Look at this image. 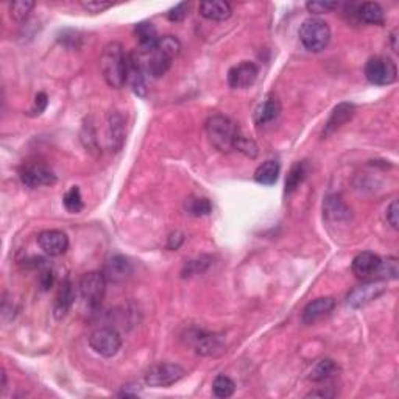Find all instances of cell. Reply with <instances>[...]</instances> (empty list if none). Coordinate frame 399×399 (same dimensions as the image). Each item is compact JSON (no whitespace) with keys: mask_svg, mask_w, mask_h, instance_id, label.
Instances as JSON below:
<instances>
[{"mask_svg":"<svg viewBox=\"0 0 399 399\" xmlns=\"http://www.w3.org/2000/svg\"><path fill=\"white\" fill-rule=\"evenodd\" d=\"M127 61L125 53L120 42L112 41L106 44L102 58H100V69L106 84L112 89H120L127 83Z\"/></svg>","mask_w":399,"mask_h":399,"instance_id":"obj_1","label":"cell"},{"mask_svg":"<svg viewBox=\"0 0 399 399\" xmlns=\"http://www.w3.org/2000/svg\"><path fill=\"white\" fill-rule=\"evenodd\" d=\"M179 50H181V42L175 36L159 38L156 47L150 53H147L149 58L144 64L145 74H149L153 78L166 75V72L170 69L173 60L179 55Z\"/></svg>","mask_w":399,"mask_h":399,"instance_id":"obj_2","label":"cell"},{"mask_svg":"<svg viewBox=\"0 0 399 399\" xmlns=\"http://www.w3.org/2000/svg\"><path fill=\"white\" fill-rule=\"evenodd\" d=\"M206 134L211 144L220 151L233 150L234 139L237 138L239 127L223 114H214L206 120Z\"/></svg>","mask_w":399,"mask_h":399,"instance_id":"obj_3","label":"cell"},{"mask_svg":"<svg viewBox=\"0 0 399 399\" xmlns=\"http://www.w3.org/2000/svg\"><path fill=\"white\" fill-rule=\"evenodd\" d=\"M298 36H300L301 44L307 50L318 53L329 46L331 28L328 25V22H324L323 19L309 18L306 21H303L300 31H298Z\"/></svg>","mask_w":399,"mask_h":399,"instance_id":"obj_4","label":"cell"},{"mask_svg":"<svg viewBox=\"0 0 399 399\" xmlns=\"http://www.w3.org/2000/svg\"><path fill=\"white\" fill-rule=\"evenodd\" d=\"M365 77L376 86H389L398 78L396 63L389 56H374L365 64Z\"/></svg>","mask_w":399,"mask_h":399,"instance_id":"obj_5","label":"cell"},{"mask_svg":"<svg viewBox=\"0 0 399 399\" xmlns=\"http://www.w3.org/2000/svg\"><path fill=\"white\" fill-rule=\"evenodd\" d=\"M106 284H108V281L105 279V274L102 272H89L83 274L78 289H80V295L89 307L97 309L102 305Z\"/></svg>","mask_w":399,"mask_h":399,"instance_id":"obj_6","label":"cell"},{"mask_svg":"<svg viewBox=\"0 0 399 399\" xmlns=\"http://www.w3.org/2000/svg\"><path fill=\"white\" fill-rule=\"evenodd\" d=\"M21 181L24 186L36 189L41 186H52L56 183V175L47 164L39 161L25 162L21 168Z\"/></svg>","mask_w":399,"mask_h":399,"instance_id":"obj_7","label":"cell"},{"mask_svg":"<svg viewBox=\"0 0 399 399\" xmlns=\"http://www.w3.org/2000/svg\"><path fill=\"white\" fill-rule=\"evenodd\" d=\"M89 346L92 348L94 352L100 354L103 357L116 356L122 348V337L112 328H100L95 329L89 335Z\"/></svg>","mask_w":399,"mask_h":399,"instance_id":"obj_8","label":"cell"},{"mask_svg":"<svg viewBox=\"0 0 399 399\" xmlns=\"http://www.w3.org/2000/svg\"><path fill=\"white\" fill-rule=\"evenodd\" d=\"M184 374H186L184 368L177 363H158L151 367L145 374V384L155 387V389H161V387L175 384L184 378Z\"/></svg>","mask_w":399,"mask_h":399,"instance_id":"obj_9","label":"cell"},{"mask_svg":"<svg viewBox=\"0 0 399 399\" xmlns=\"http://www.w3.org/2000/svg\"><path fill=\"white\" fill-rule=\"evenodd\" d=\"M385 290L387 287L382 281L379 279L370 281V283H365L362 285H359V287L352 289L346 296V303L352 309H361L370 305L372 301L378 300L382 294H385Z\"/></svg>","mask_w":399,"mask_h":399,"instance_id":"obj_10","label":"cell"},{"mask_svg":"<svg viewBox=\"0 0 399 399\" xmlns=\"http://www.w3.org/2000/svg\"><path fill=\"white\" fill-rule=\"evenodd\" d=\"M145 69L140 61L139 52L128 53L127 61V81H130L133 92L139 97H147V84H145Z\"/></svg>","mask_w":399,"mask_h":399,"instance_id":"obj_11","label":"cell"},{"mask_svg":"<svg viewBox=\"0 0 399 399\" xmlns=\"http://www.w3.org/2000/svg\"><path fill=\"white\" fill-rule=\"evenodd\" d=\"M257 75H259V67L253 61H244L228 72V84L233 89H246L255 84Z\"/></svg>","mask_w":399,"mask_h":399,"instance_id":"obj_12","label":"cell"},{"mask_svg":"<svg viewBox=\"0 0 399 399\" xmlns=\"http://www.w3.org/2000/svg\"><path fill=\"white\" fill-rule=\"evenodd\" d=\"M382 266V259L374 255L372 251H363L354 257L351 263L352 273L356 274L359 279H370L378 276L379 278V270Z\"/></svg>","mask_w":399,"mask_h":399,"instance_id":"obj_13","label":"cell"},{"mask_svg":"<svg viewBox=\"0 0 399 399\" xmlns=\"http://www.w3.org/2000/svg\"><path fill=\"white\" fill-rule=\"evenodd\" d=\"M38 245L47 256H61L69 246V239L66 233L60 229H47L38 235Z\"/></svg>","mask_w":399,"mask_h":399,"instance_id":"obj_14","label":"cell"},{"mask_svg":"<svg viewBox=\"0 0 399 399\" xmlns=\"http://www.w3.org/2000/svg\"><path fill=\"white\" fill-rule=\"evenodd\" d=\"M102 273L105 274V279L108 281V283L120 284L131 276L133 267L131 262L128 261L125 256L116 255L105 262Z\"/></svg>","mask_w":399,"mask_h":399,"instance_id":"obj_15","label":"cell"},{"mask_svg":"<svg viewBox=\"0 0 399 399\" xmlns=\"http://www.w3.org/2000/svg\"><path fill=\"white\" fill-rule=\"evenodd\" d=\"M334 306H335V301L333 300V298H329V296L317 298V300L309 303V305L305 307V311H303V317H301L303 323L305 324L317 323L318 320L329 316V313L333 312Z\"/></svg>","mask_w":399,"mask_h":399,"instance_id":"obj_16","label":"cell"},{"mask_svg":"<svg viewBox=\"0 0 399 399\" xmlns=\"http://www.w3.org/2000/svg\"><path fill=\"white\" fill-rule=\"evenodd\" d=\"M134 36H136L139 44L138 52L142 55L150 53L159 41L158 30H156V27L151 24V22H139V24L134 27Z\"/></svg>","mask_w":399,"mask_h":399,"instance_id":"obj_17","label":"cell"},{"mask_svg":"<svg viewBox=\"0 0 399 399\" xmlns=\"http://www.w3.org/2000/svg\"><path fill=\"white\" fill-rule=\"evenodd\" d=\"M75 301V292H74V285L69 279H64L63 283L60 285L58 295H56L55 300V306H53V316L56 320H63L67 312L70 311L72 305Z\"/></svg>","mask_w":399,"mask_h":399,"instance_id":"obj_18","label":"cell"},{"mask_svg":"<svg viewBox=\"0 0 399 399\" xmlns=\"http://www.w3.org/2000/svg\"><path fill=\"white\" fill-rule=\"evenodd\" d=\"M108 147L111 151H120L125 142V122L119 112H110L108 116Z\"/></svg>","mask_w":399,"mask_h":399,"instance_id":"obj_19","label":"cell"},{"mask_svg":"<svg viewBox=\"0 0 399 399\" xmlns=\"http://www.w3.org/2000/svg\"><path fill=\"white\" fill-rule=\"evenodd\" d=\"M323 214L328 220L346 222L351 218V209L339 195H328L323 203Z\"/></svg>","mask_w":399,"mask_h":399,"instance_id":"obj_20","label":"cell"},{"mask_svg":"<svg viewBox=\"0 0 399 399\" xmlns=\"http://www.w3.org/2000/svg\"><path fill=\"white\" fill-rule=\"evenodd\" d=\"M200 14L207 21L223 22L231 18L233 8L228 2L223 0H209V2H201L198 7Z\"/></svg>","mask_w":399,"mask_h":399,"instance_id":"obj_21","label":"cell"},{"mask_svg":"<svg viewBox=\"0 0 399 399\" xmlns=\"http://www.w3.org/2000/svg\"><path fill=\"white\" fill-rule=\"evenodd\" d=\"M195 351L200 356H218L224 351V344L220 335L200 333L195 339Z\"/></svg>","mask_w":399,"mask_h":399,"instance_id":"obj_22","label":"cell"},{"mask_svg":"<svg viewBox=\"0 0 399 399\" xmlns=\"http://www.w3.org/2000/svg\"><path fill=\"white\" fill-rule=\"evenodd\" d=\"M354 112H356V108H354L352 103H340L339 106H335L328 123H326L323 136H329L331 133H334L340 127H344L348 120L352 119Z\"/></svg>","mask_w":399,"mask_h":399,"instance_id":"obj_23","label":"cell"},{"mask_svg":"<svg viewBox=\"0 0 399 399\" xmlns=\"http://www.w3.org/2000/svg\"><path fill=\"white\" fill-rule=\"evenodd\" d=\"M281 112V103L274 95H268L263 102L257 106L255 111V122L257 125H266V123L276 119Z\"/></svg>","mask_w":399,"mask_h":399,"instance_id":"obj_24","label":"cell"},{"mask_svg":"<svg viewBox=\"0 0 399 399\" xmlns=\"http://www.w3.org/2000/svg\"><path fill=\"white\" fill-rule=\"evenodd\" d=\"M279 172H281L279 162L268 159L266 162H262V164L256 168L255 179L256 183L262 184V186H273V184L278 181Z\"/></svg>","mask_w":399,"mask_h":399,"instance_id":"obj_25","label":"cell"},{"mask_svg":"<svg viewBox=\"0 0 399 399\" xmlns=\"http://www.w3.org/2000/svg\"><path fill=\"white\" fill-rule=\"evenodd\" d=\"M357 18L365 24L382 25L384 24V10L376 2H365L357 8Z\"/></svg>","mask_w":399,"mask_h":399,"instance_id":"obj_26","label":"cell"},{"mask_svg":"<svg viewBox=\"0 0 399 399\" xmlns=\"http://www.w3.org/2000/svg\"><path fill=\"white\" fill-rule=\"evenodd\" d=\"M307 177V166L305 162H295L289 170V175L285 178V194H294L300 188V184Z\"/></svg>","mask_w":399,"mask_h":399,"instance_id":"obj_27","label":"cell"},{"mask_svg":"<svg viewBox=\"0 0 399 399\" xmlns=\"http://www.w3.org/2000/svg\"><path fill=\"white\" fill-rule=\"evenodd\" d=\"M335 372H337V365L333 359H322V361L317 362L316 367L312 368L311 379L313 382H322L331 378V376H334Z\"/></svg>","mask_w":399,"mask_h":399,"instance_id":"obj_28","label":"cell"},{"mask_svg":"<svg viewBox=\"0 0 399 399\" xmlns=\"http://www.w3.org/2000/svg\"><path fill=\"white\" fill-rule=\"evenodd\" d=\"M212 391H214V395H216L217 398H222V399H227L229 396H233L234 391H235L234 381L231 378H228V376H224V374L217 376V378L214 379Z\"/></svg>","mask_w":399,"mask_h":399,"instance_id":"obj_29","label":"cell"},{"mask_svg":"<svg viewBox=\"0 0 399 399\" xmlns=\"http://www.w3.org/2000/svg\"><path fill=\"white\" fill-rule=\"evenodd\" d=\"M186 211L194 217H203L212 212V205L207 198L201 196H190L186 201Z\"/></svg>","mask_w":399,"mask_h":399,"instance_id":"obj_30","label":"cell"},{"mask_svg":"<svg viewBox=\"0 0 399 399\" xmlns=\"http://www.w3.org/2000/svg\"><path fill=\"white\" fill-rule=\"evenodd\" d=\"M63 203H64L66 209L69 211L70 214L81 212L83 207H84V203H83V198H81L80 188L74 186V188H70L69 190H67L64 198H63Z\"/></svg>","mask_w":399,"mask_h":399,"instance_id":"obj_31","label":"cell"},{"mask_svg":"<svg viewBox=\"0 0 399 399\" xmlns=\"http://www.w3.org/2000/svg\"><path fill=\"white\" fill-rule=\"evenodd\" d=\"M33 8H35V2L31 0H18V2L10 3V14L14 21L24 22Z\"/></svg>","mask_w":399,"mask_h":399,"instance_id":"obj_32","label":"cell"},{"mask_svg":"<svg viewBox=\"0 0 399 399\" xmlns=\"http://www.w3.org/2000/svg\"><path fill=\"white\" fill-rule=\"evenodd\" d=\"M233 150L240 151V153H244L245 156H248V158H256V156H257V145L253 142L251 139L242 136L240 133L237 134V138L234 139Z\"/></svg>","mask_w":399,"mask_h":399,"instance_id":"obj_33","label":"cell"},{"mask_svg":"<svg viewBox=\"0 0 399 399\" xmlns=\"http://www.w3.org/2000/svg\"><path fill=\"white\" fill-rule=\"evenodd\" d=\"M339 7L337 2H322V0H313V2L306 3V10L312 14H323V13H331V11Z\"/></svg>","mask_w":399,"mask_h":399,"instance_id":"obj_34","label":"cell"},{"mask_svg":"<svg viewBox=\"0 0 399 399\" xmlns=\"http://www.w3.org/2000/svg\"><path fill=\"white\" fill-rule=\"evenodd\" d=\"M81 7L89 11V13H94V14H97V13H103L105 10H108L112 7V2H105V0H83V2H80Z\"/></svg>","mask_w":399,"mask_h":399,"instance_id":"obj_35","label":"cell"},{"mask_svg":"<svg viewBox=\"0 0 399 399\" xmlns=\"http://www.w3.org/2000/svg\"><path fill=\"white\" fill-rule=\"evenodd\" d=\"M189 3L188 2H183V3H178L177 7H173L170 11L167 13V19L170 22H181L186 19V16L189 14Z\"/></svg>","mask_w":399,"mask_h":399,"instance_id":"obj_36","label":"cell"},{"mask_svg":"<svg viewBox=\"0 0 399 399\" xmlns=\"http://www.w3.org/2000/svg\"><path fill=\"white\" fill-rule=\"evenodd\" d=\"M53 281H55L53 272L49 268V266L39 270V287H41L42 290H49L50 287H52Z\"/></svg>","mask_w":399,"mask_h":399,"instance_id":"obj_37","label":"cell"},{"mask_svg":"<svg viewBox=\"0 0 399 399\" xmlns=\"http://www.w3.org/2000/svg\"><path fill=\"white\" fill-rule=\"evenodd\" d=\"M398 214H399V206H398V200H393L390 206L387 207V222L391 224L393 229H398Z\"/></svg>","mask_w":399,"mask_h":399,"instance_id":"obj_38","label":"cell"},{"mask_svg":"<svg viewBox=\"0 0 399 399\" xmlns=\"http://www.w3.org/2000/svg\"><path fill=\"white\" fill-rule=\"evenodd\" d=\"M49 99L46 92H39L35 99V108H33V114H41L44 110L47 108Z\"/></svg>","mask_w":399,"mask_h":399,"instance_id":"obj_39","label":"cell"},{"mask_svg":"<svg viewBox=\"0 0 399 399\" xmlns=\"http://www.w3.org/2000/svg\"><path fill=\"white\" fill-rule=\"evenodd\" d=\"M184 242V237H183V234L181 233H173L170 237H168V244L167 246L170 250H178L179 248V245H181Z\"/></svg>","mask_w":399,"mask_h":399,"instance_id":"obj_40","label":"cell"},{"mask_svg":"<svg viewBox=\"0 0 399 399\" xmlns=\"http://www.w3.org/2000/svg\"><path fill=\"white\" fill-rule=\"evenodd\" d=\"M396 35H398V31H396V30L391 33V41H393V49H395V50L398 49V46H396Z\"/></svg>","mask_w":399,"mask_h":399,"instance_id":"obj_41","label":"cell"}]
</instances>
